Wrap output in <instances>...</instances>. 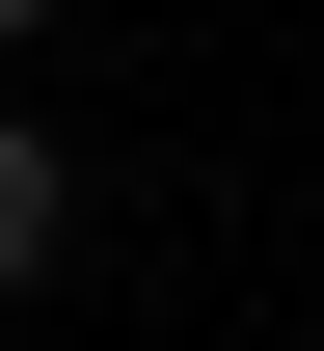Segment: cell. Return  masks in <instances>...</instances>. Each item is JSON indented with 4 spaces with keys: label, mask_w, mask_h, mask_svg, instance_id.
<instances>
[{
    "label": "cell",
    "mask_w": 324,
    "mask_h": 351,
    "mask_svg": "<svg viewBox=\"0 0 324 351\" xmlns=\"http://www.w3.org/2000/svg\"><path fill=\"white\" fill-rule=\"evenodd\" d=\"M27 27H54V0H0V54H27Z\"/></svg>",
    "instance_id": "cell-2"
},
{
    "label": "cell",
    "mask_w": 324,
    "mask_h": 351,
    "mask_svg": "<svg viewBox=\"0 0 324 351\" xmlns=\"http://www.w3.org/2000/svg\"><path fill=\"white\" fill-rule=\"evenodd\" d=\"M54 243H82V162H54V135H27V108H0V298H27V270H54Z\"/></svg>",
    "instance_id": "cell-1"
}]
</instances>
